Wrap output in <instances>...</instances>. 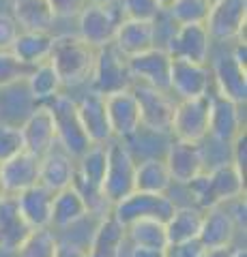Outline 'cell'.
<instances>
[{
    "label": "cell",
    "instance_id": "1",
    "mask_svg": "<svg viewBox=\"0 0 247 257\" xmlns=\"http://www.w3.org/2000/svg\"><path fill=\"white\" fill-rule=\"evenodd\" d=\"M97 50L77 35H54L47 62L58 73L62 86H79L91 79Z\"/></svg>",
    "mask_w": 247,
    "mask_h": 257
},
{
    "label": "cell",
    "instance_id": "2",
    "mask_svg": "<svg viewBox=\"0 0 247 257\" xmlns=\"http://www.w3.org/2000/svg\"><path fill=\"white\" fill-rule=\"evenodd\" d=\"M52 111L54 118V126H56V144L71 155L73 159L82 157L93 144L89 140V135L84 133L82 122L77 118V109H75V101L67 94H56L52 101L45 103Z\"/></svg>",
    "mask_w": 247,
    "mask_h": 257
},
{
    "label": "cell",
    "instance_id": "3",
    "mask_svg": "<svg viewBox=\"0 0 247 257\" xmlns=\"http://www.w3.org/2000/svg\"><path fill=\"white\" fill-rule=\"evenodd\" d=\"M101 191L112 206L135 191V159L121 140L108 142V167Z\"/></svg>",
    "mask_w": 247,
    "mask_h": 257
},
{
    "label": "cell",
    "instance_id": "4",
    "mask_svg": "<svg viewBox=\"0 0 247 257\" xmlns=\"http://www.w3.org/2000/svg\"><path fill=\"white\" fill-rule=\"evenodd\" d=\"M131 86H133V77L129 71L127 56L118 52L114 43L97 50L91 73V90L108 96L121 90H129Z\"/></svg>",
    "mask_w": 247,
    "mask_h": 257
},
{
    "label": "cell",
    "instance_id": "5",
    "mask_svg": "<svg viewBox=\"0 0 247 257\" xmlns=\"http://www.w3.org/2000/svg\"><path fill=\"white\" fill-rule=\"evenodd\" d=\"M177 204L168 193H142V191H133L131 195L123 197L121 202H116L112 206V214L114 219L121 225H131L135 221L142 219H157V221H168Z\"/></svg>",
    "mask_w": 247,
    "mask_h": 257
},
{
    "label": "cell",
    "instance_id": "6",
    "mask_svg": "<svg viewBox=\"0 0 247 257\" xmlns=\"http://www.w3.org/2000/svg\"><path fill=\"white\" fill-rule=\"evenodd\" d=\"M121 20L123 15L118 11V5L103 7L89 3L77 15V37L84 43H89L93 50H101L114 43V35Z\"/></svg>",
    "mask_w": 247,
    "mask_h": 257
},
{
    "label": "cell",
    "instance_id": "7",
    "mask_svg": "<svg viewBox=\"0 0 247 257\" xmlns=\"http://www.w3.org/2000/svg\"><path fill=\"white\" fill-rule=\"evenodd\" d=\"M131 90L135 94L140 107V128H148L153 133H170L172 116H174V99L170 92L157 90L144 84H133Z\"/></svg>",
    "mask_w": 247,
    "mask_h": 257
},
{
    "label": "cell",
    "instance_id": "8",
    "mask_svg": "<svg viewBox=\"0 0 247 257\" xmlns=\"http://www.w3.org/2000/svg\"><path fill=\"white\" fill-rule=\"evenodd\" d=\"M209 109H211L209 94L200 96V99L179 101L174 105V116L170 126L174 140L202 144L209 138Z\"/></svg>",
    "mask_w": 247,
    "mask_h": 257
},
{
    "label": "cell",
    "instance_id": "9",
    "mask_svg": "<svg viewBox=\"0 0 247 257\" xmlns=\"http://www.w3.org/2000/svg\"><path fill=\"white\" fill-rule=\"evenodd\" d=\"M204 26L213 41L241 39L247 26V0H215Z\"/></svg>",
    "mask_w": 247,
    "mask_h": 257
},
{
    "label": "cell",
    "instance_id": "10",
    "mask_svg": "<svg viewBox=\"0 0 247 257\" xmlns=\"http://www.w3.org/2000/svg\"><path fill=\"white\" fill-rule=\"evenodd\" d=\"M213 88L209 62H189V60H172L170 67V94H177L179 101L200 99L206 96Z\"/></svg>",
    "mask_w": 247,
    "mask_h": 257
},
{
    "label": "cell",
    "instance_id": "11",
    "mask_svg": "<svg viewBox=\"0 0 247 257\" xmlns=\"http://www.w3.org/2000/svg\"><path fill=\"white\" fill-rule=\"evenodd\" d=\"M213 39L204 24H185L174 30L170 41L163 50L170 54L172 60H189V62H209Z\"/></svg>",
    "mask_w": 247,
    "mask_h": 257
},
{
    "label": "cell",
    "instance_id": "12",
    "mask_svg": "<svg viewBox=\"0 0 247 257\" xmlns=\"http://www.w3.org/2000/svg\"><path fill=\"white\" fill-rule=\"evenodd\" d=\"M129 71L133 77V84H144L157 90L170 92V67L172 58L163 47H150L138 56H131Z\"/></svg>",
    "mask_w": 247,
    "mask_h": 257
},
{
    "label": "cell",
    "instance_id": "13",
    "mask_svg": "<svg viewBox=\"0 0 247 257\" xmlns=\"http://www.w3.org/2000/svg\"><path fill=\"white\" fill-rule=\"evenodd\" d=\"M209 138L224 146H230L245 131L241 105L217 92H209Z\"/></svg>",
    "mask_w": 247,
    "mask_h": 257
},
{
    "label": "cell",
    "instance_id": "14",
    "mask_svg": "<svg viewBox=\"0 0 247 257\" xmlns=\"http://www.w3.org/2000/svg\"><path fill=\"white\" fill-rule=\"evenodd\" d=\"M106 99L108 122L112 131V140H129L140 131V107L133 90H121L103 96Z\"/></svg>",
    "mask_w": 247,
    "mask_h": 257
},
{
    "label": "cell",
    "instance_id": "15",
    "mask_svg": "<svg viewBox=\"0 0 247 257\" xmlns=\"http://www.w3.org/2000/svg\"><path fill=\"white\" fill-rule=\"evenodd\" d=\"M166 167L170 172L172 184H187L206 170V159L200 144L174 140L166 152Z\"/></svg>",
    "mask_w": 247,
    "mask_h": 257
},
{
    "label": "cell",
    "instance_id": "16",
    "mask_svg": "<svg viewBox=\"0 0 247 257\" xmlns=\"http://www.w3.org/2000/svg\"><path fill=\"white\" fill-rule=\"evenodd\" d=\"M211 77L217 94L245 105L247 101V69L234 60L232 54H221L211 64Z\"/></svg>",
    "mask_w": 247,
    "mask_h": 257
},
{
    "label": "cell",
    "instance_id": "17",
    "mask_svg": "<svg viewBox=\"0 0 247 257\" xmlns=\"http://www.w3.org/2000/svg\"><path fill=\"white\" fill-rule=\"evenodd\" d=\"M24 150L35 157H43L47 150L56 146V126H54V118L50 107L41 103L37 109L26 118V122L20 126Z\"/></svg>",
    "mask_w": 247,
    "mask_h": 257
},
{
    "label": "cell",
    "instance_id": "18",
    "mask_svg": "<svg viewBox=\"0 0 247 257\" xmlns=\"http://www.w3.org/2000/svg\"><path fill=\"white\" fill-rule=\"evenodd\" d=\"M206 184L215 206L245 197V172L238 170L232 161H224L206 170Z\"/></svg>",
    "mask_w": 247,
    "mask_h": 257
},
{
    "label": "cell",
    "instance_id": "19",
    "mask_svg": "<svg viewBox=\"0 0 247 257\" xmlns=\"http://www.w3.org/2000/svg\"><path fill=\"white\" fill-rule=\"evenodd\" d=\"M39 182V157L22 150L20 155L11 157L9 161L0 163V187L7 195H18V193L35 187Z\"/></svg>",
    "mask_w": 247,
    "mask_h": 257
},
{
    "label": "cell",
    "instance_id": "20",
    "mask_svg": "<svg viewBox=\"0 0 247 257\" xmlns=\"http://www.w3.org/2000/svg\"><path fill=\"white\" fill-rule=\"evenodd\" d=\"M75 178V159L67 155L58 144L39 157V184L52 193L62 191L73 184Z\"/></svg>",
    "mask_w": 247,
    "mask_h": 257
},
{
    "label": "cell",
    "instance_id": "21",
    "mask_svg": "<svg viewBox=\"0 0 247 257\" xmlns=\"http://www.w3.org/2000/svg\"><path fill=\"white\" fill-rule=\"evenodd\" d=\"M75 109H77V118L82 122L84 133L89 135L91 144H108L112 140L103 94H97L95 90L86 92L82 99L75 101Z\"/></svg>",
    "mask_w": 247,
    "mask_h": 257
},
{
    "label": "cell",
    "instance_id": "22",
    "mask_svg": "<svg viewBox=\"0 0 247 257\" xmlns=\"http://www.w3.org/2000/svg\"><path fill=\"white\" fill-rule=\"evenodd\" d=\"M30 231L33 229L20 212L18 197L3 193L0 195V251L15 253Z\"/></svg>",
    "mask_w": 247,
    "mask_h": 257
},
{
    "label": "cell",
    "instance_id": "23",
    "mask_svg": "<svg viewBox=\"0 0 247 257\" xmlns=\"http://www.w3.org/2000/svg\"><path fill=\"white\" fill-rule=\"evenodd\" d=\"M236 231H238V225L234 221V216L230 214V210L224 204H219V206H213L209 210H204L198 240L202 242L204 248L226 246L234 242Z\"/></svg>",
    "mask_w": 247,
    "mask_h": 257
},
{
    "label": "cell",
    "instance_id": "24",
    "mask_svg": "<svg viewBox=\"0 0 247 257\" xmlns=\"http://www.w3.org/2000/svg\"><path fill=\"white\" fill-rule=\"evenodd\" d=\"M18 206L20 212L24 216V221L30 225V229H43L50 227L52 219V202H54V193L50 189H45L43 184H35L26 191L18 193Z\"/></svg>",
    "mask_w": 247,
    "mask_h": 257
},
{
    "label": "cell",
    "instance_id": "25",
    "mask_svg": "<svg viewBox=\"0 0 247 257\" xmlns=\"http://www.w3.org/2000/svg\"><path fill=\"white\" fill-rule=\"evenodd\" d=\"M127 242V227L121 225L112 214L101 216L97 229L93 231L86 257H121L123 244Z\"/></svg>",
    "mask_w": 247,
    "mask_h": 257
},
{
    "label": "cell",
    "instance_id": "26",
    "mask_svg": "<svg viewBox=\"0 0 247 257\" xmlns=\"http://www.w3.org/2000/svg\"><path fill=\"white\" fill-rule=\"evenodd\" d=\"M114 47L127 58L155 47L153 24L140 20H121L114 35Z\"/></svg>",
    "mask_w": 247,
    "mask_h": 257
},
{
    "label": "cell",
    "instance_id": "27",
    "mask_svg": "<svg viewBox=\"0 0 247 257\" xmlns=\"http://www.w3.org/2000/svg\"><path fill=\"white\" fill-rule=\"evenodd\" d=\"M11 9V15L18 22L20 30L52 32V26L56 22V15L47 0H13Z\"/></svg>",
    "mask_w": 247,
    "mask_h": 257
},
{
    "label": "cell",
    "instance_id": "28",
    "mask_svg": "<svg viewBox=\"0 0 247 257\" xmlns=\"http://www.w3.org/2000/svg\"><path fill=\"white\" fill-rule=\"evenodd\" d=\"M86 216H89V208H86V202L82 199V195L77 193L75 187H67V189L54 193L50 227L65 229L86 219Z\"/></svg>",
    "mask_w": 247,
    "mask_h": 257
},
{
    "label": "cell",
    "instance_id": "29",
    "mask_svg": "<svg viewBox=\"0 0 247 257\" xmlns=\"http://www.w3.org/2000/svg\"><path fill=\"white\" fill-rule=\"evenodd\" d=\"M204 210L196 206H177L168 221H166V236H168V246L189 242L196 240L202 227Z\"/></svg>",
    "mask_w": 247,
    "mask_h": 257
},
{
    "label": "cell",
    "instance_id": "30",
    "mask_svg": "<svg viewBox=\"0 0 247 257\" xmlns=\"http://www.w3.org/2000/svg\"><path fill=\"white\" fill-rule=\"evenodd\" d=\"M52 41H54L52 32L20 30L18 39L11 45V54L24 64H28V67H37V64L47 60L52 50Z\"/></svg>",
    "mask_w": 247,
    "mask_h": 257
},
{
    "label": "cell",
    "instance_id": "31",
    "mask_svg": "<svg viewBox=\"0 0 247 257\" xmlns=\"http://www.w3.org/2000/svg\"><path fill=\"white\" fill-rule=\"evenodd\" d=\"M170 187L172 178L163 159L148 157L140 163H135V191L161 195V193H168Z\"/></svg>",
    "mask_w": 247,
    "mask_h": 257
},
{
    "label": "cell",
    "instance_id": "32",
    "mask_svg": "<svg viewBox=\"0 0 247 257\" xmlns=\"http://www.w3.org/2000/svg\"><path fill=\"white\" fill-rule=\"evenodd\" d=\"M26 84H28V92L33 96L35 101L39 103H47L52 101L56 94H60V88H62V82L58 73L54 71V67L50 62H41L33 67L30 75L26 77Z\"/></svg>",
    "mask_w": 247,
    "mask_h": 257
},
{
    "label": "cell",
    "instance_id": "33",
    "mask_svg": "<svg viewBox=\"0 0 247 257\" xmlns=\"http://www.w3.org/2000/svg\"><path fill=\"white\" fill-rule=\"evenodd\" d=\"M127 238L133 246L148 248H168V236H166V223L157 219H142L127 225Z\"/></svg>",
    "mask_w": 247,
    "mask_h": 257
},
{
    "label": "cell",
    "instance_id": "34",
    "mask_svg": "<svg viewBox=\"0 0 247 257\" xmlns=\"http://www.w3.org/2000/svg\"><path fill=\"white\" fill-rule=\"evenodd\" d=\"M211 5V0H172L163 9L168 11L177 26H185V24H206Z\"/></svg>",
    "mask_w": 247,
    "mask_h": 257
},
{
    "label": "cell",
    "instance_id": "35",
    "mask_svg": "<svg viewBox=\"0 0 247 257\" xmlns=\"http://www.w3.org/2000/svg\"><path fill=\"white\" fill-rule=\"evenodd\" d=\"M58 242L60 240L54 236L50 227L33 229L15 253H18V257H56Z\"/></svg>",
    "mask_w": 247,
    "mask_h": 257
},
{
    "label": "cell",
    "instance_id": "36",
    "mask_svg": "<svg viewBox=\"0 0 247 257\" xmlns=\"http://www.w3.org/2000/svg\"><path fill=\"white\" fill-rule=\"evenodd\" d=\"M33 67L24 64L11 54V50L0 52V88H9L20 82H26Z\"/></svg>",
    "mask_w": 247,
    "mask_h": 257
},
{
    "label": "cell",
    "instance_id": "37",
    "mask_svg": "<svg viewBox=\"0 0 247 257\" xmlns=\"http://www.w3.org/2000/svg\"><path fill=\"white\" fill-rule=\"evenodd\" d=\"M118 11L123 20L153 22L163 11V7L159 0H118Z\"/></svg>",
    "mask_w": 247,
    "mask_h": 257
},
{
    "label": "cell",
    "instance_id": "38",
    "mask_svg": "<svg viewBox=\"0 0 247 257\" xmlns=\"http://www.w3.org/2000/svg\"><path fill=\"white\" fill-rule=\"evenodd\" d=\"M24 150V140L20 126L9 124V122H0V163L9 161L11 157L20 155Z\"/></svg>",
    "mask_w": 247,
    "mask_h": 257
},
{
    "label": "cell",
    "instance_id": "39",
    "mask_svg": "<svg viewBox=\"0 0 247 257\" xmlns=\"http://www.w3.org/2000/svg\"><path fill=\"white\" fill-rule=\"evenodd\" d=\"M20 35V26L11 13H0V52L11 50L13 41Z\"/></svg>",
    "mask_w": 247,
    "mask_h": 257
},
{
    "label": "cell",
    "instance_id": "40",
    "mask_svg": "<svg viewBox=\"0 0 247 257\" xmlns=\"http://www.w3.org/2000/svg\"><path fill=\"white\" fill-rule=\"evenodd\" d=\"M54 15L58 18H77L79 11L89 5V0H47Z\"/></svg>",
    "mask_w": 247,
    "mask_h": 257
},
{
    "label": "cell",
    "instance_id": "41",
    "mask_svg": "<svg viewBox=\"0 0 247 257\" xmlns=\"http://www.w3.org/2000/svg\"><path fill=\"white\" fill-rule=\"evenodd\" d=\"M168 257H202L204 255V246L200 240H189V242H181V244H172L166 248Z\"/></svg>",
    "mask_w": 247,
    "mask_h": 257
},
{
    "label": "cell",
    "instance_id": "42",
    "mask_svg": "<svg viewBox=\"0 0 247 257\" xmlns=\"http://www.w3.org/2000/svg\"><path fill=\"white\" fill-rule=\"evenodd\" d=\"M245 144H247V133L245 131L230 144V152H232V159L230 161H232L241 172H245V167H247V146Z\"/></svg>",
    "mask_w": 247,
    "mask_h": 257
},
{
    "label": "cell",
    "instance_id": "43",
    "mask_svg": "<svg viewBox=\"0 0 247 257\" xmlns=\"http://www.w3.org/2000/svg\"><path fill=\"white\" fill-rule=\"evenodd\" d=\"M56 257H86V248L73 242H58Z\"/></svg>",
    "mask_w": 247,
    "mask_h": 257
},
{
    "label": "cell",
    "instance_id": "44",
    "mask_svg": "<svg viewBox=\"0 0 247 257\" xmlns=\"http://www.w3.org/2000/svg\"><path fill=\"white\" fill-rule=\"evenodd\" d=\"M129 257H168L166 248H148V246H133Z\"/></svg>",
    "mask_w": 247,
    "mask_h": 257
},
{
    "label": "cell",
    "instance_id": "45",
    "mask_svg": "<svg viewBox=\"0 0 247 257\" xmlns=\"http://www.w3.org/2000/svg\"><path fill=\"white\" fill-rule=\"evenodd\" d=\"M232 253H234V246L232 244H226V246L204 248V255L202 257H232Z\"/></svg>",
    "mask_w": 247,
    "mask_h": 257
},
{
    "label": "cell",
    "instance_id": "46",
    "mask_svg": "<svg viewBox=\"0 0 247 257\" xmlns=\"http://www.w3.org/2000/svg\"><path fill=\"white\" fill-rule=\"evenodd\" d=\"M91 5H103V7H116L118 0H89Z\"/></svg>",
    "mask_w": 247,
    "mask_h": 257
},
{
    "label": "cell",
    "instance_id": "47",
    "mask_svg": "<svg viewBox=\"0 0 247 257\" xmlns=\"http://www.w3.org/2000/svg\"><path fill=\"white\" fill-rule=\"evenodd\" d=\"M232 257H247V251H245V248H234Z\"/></svg>",
    "mask_w": 247,
    "mask_h": 257
},
{
    "label": "cell",
    "instance_id": "48",
    "mask_svg": "<svg viewBox=\"0 0 247 257\" xmlns=\"http://www.w3.org/2000/svg\"><path fill=\"white\" fill-rule=\"evenodd\" d=\"M159 3H161V7H168V5L172 3V0H159Z\"/></svg>",
    "mask_w": 247,
    "mask_h": 257
},
{
    "label": "cell",
    "instance_id": "49",
    "mask_svg": "<svg viewBox=\"0 0 247 257\" xmlns=\"http://www.w3.org/2000/svg\"><path fill=\"white\" fill-rule=\"evenodd\" d=\"M0 195H3V187H0Z\"/></svg>",
    "mask_w": 247,
    "mask_h": 257
},
{
    "label": "cell",
    "instance_id": "50",
    "mask_svg": "<svg viewBox=\"0 0 247 257\" xmlns=\"http://www.w3.org/2000/svg\"><path fill=\"white\" fill-rule=\"evenodd\" d=\"M211 3H215V0H211Z\"/></svg>",
    "mask_w": 247,
    "mask_h": 257
}]
</instances>
